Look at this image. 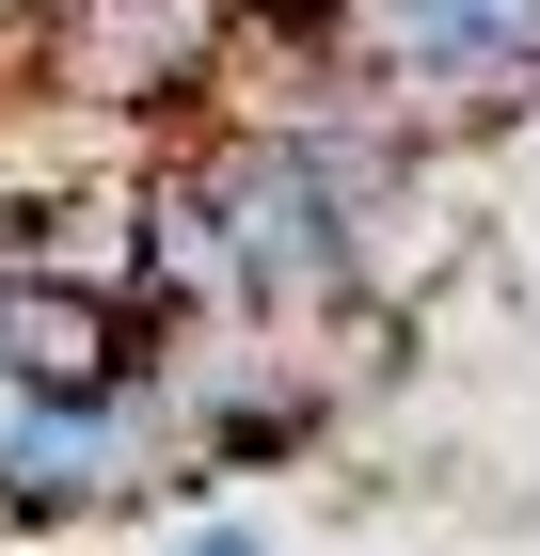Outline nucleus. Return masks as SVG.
<instances>
[{
  "mask_svg": "<svg viewBox=\"0 0 540 556\" xmlns=\"http://www.w3.org/2000/svg\"><path fill=\"white\" fill-rule=\"evenodd\" d=\"M334 33L398 112H493L540 80V0H334Z\"/></svg>",
  "mask_w": 540,
  "mask_h": 556,
  "instance_id": "nucleus-1",
  "label": "nucleus"
},
{
  "mask_svg": "<svg viewBox=\"0 0 540 556\" xmlns=\"http://www.w3.org/2000/svg\"><path fill=\"white\" fill-rule=\"evenodd\" d=\"M208 48H223V0H64V16H48V64L80 96H112V112L208 80Z\"/></svg>",
  "mask_w": 540,
  "mask_h": 556,
  "instance_id": "nucleus-2",
  "label": "nucleus"
}]
</instances>
